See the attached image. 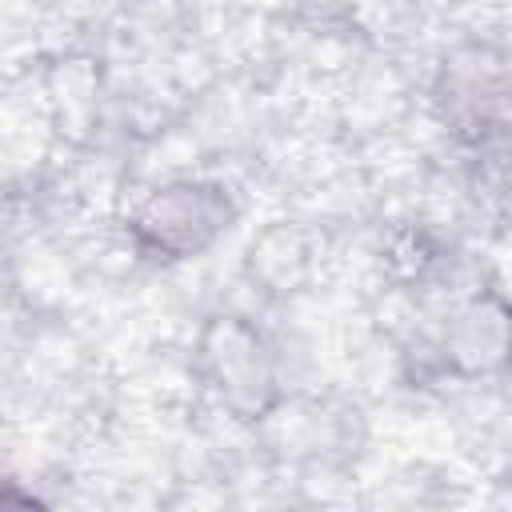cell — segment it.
I'll return each instance as SVG.
<instances>
[{"instance_id":"obj_2","label":"cell","mask_w":512,"mask_h":512,"mask_svg":"<svg viewBox=\"0 0 512 512\" xmlns=\"http://www.w3.org/2000/svg\"><path fill=\"white\" fill-rule=\"evenodd\" d=\"M236 220V200L220 180H168L128 212V236L144 256L192 260Z\"/></svg>"},{"instance_id":"obj_3","label":"cell","mask_w":512,"mask_h":512,"mask_svg":"<svg viewBox=\"0 0 512 512\" xmlns=\"http://www.w3.org/2000/svg\"><path fill=\"white\" fill-rule=\"evenodd\" d=\"M440 360L460 380H484L512 368V296L500 288L472 292L444 324Z\"/></svg>"},{"instance_id":"obj_1","label":"cell","mask_w":512,"mask_h":512,"mask_svg":"<svg viewBox=\"0 0 512 512\" xmlns=\"http://www.w3.org/2000/svg\"><path fill=\"white\" fill-rule=\"evenodd\" d=\"M196 368L212 396L244 424L268 420L280 392V364L264 332L244 316H212L196 340Z\"/></svg>"},{"instance_id":"obj_4","label":"cell","mask_w":512,"mask_h":512,"mask_svg":"<svg viewBox=\"0 0 512 512\" xmlns=\"http://www.w3.org/2000/svg\"><path fill=\"white\" fill-rule=\"evenodd\" d=\"M248 264H252V276H260L268 288L276 292H292L304 276H308V244L296 228L288 224H276L268 228L260 240H252V252H248Z\"/></svg>"}]
</instances>
